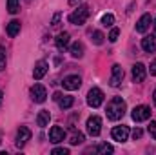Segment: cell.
<instances>
[{
  "instance_id": "obj_26",
  "label": "cell",
  "mask_w": 156,
  "mask_h": 155,
  "mask_svg": "<svg viewBox=\"0 0 156 155\" xmlns=\"http://www.w3.org/2000/svg\"><path fill=\"white\" fill-rule=\"evenodd\" d=\"M118 35H120V29H118V28H113V29H111V33H109V37H107L109 42H116Z\"/></svg>"
},
{
  "instance_id": "obj_8",
  "label": "cell",
  "mask_w": 156,
  "mask_h": 155,
  "mask_svg": "<svg viewBox=\"0 0 156 155\" xmlns=\"http://www.w3.org/2000/svg\"><path fill=\"white\" fill-rule=\"evenodd\" d=\"M122 80H123V68H122L120 64H115V66H113L111 78H109V84H111L113 88H118V86L122 84Z\"/></svg>"
},
{
  "instance_id": "obj_20",
  "label": "cell",
  "mask_w": 156,
  "mask_h": 155,
  "mask_svg": "<svg viewBox=\"0 0 156 155\" xmlns=\"http://www.w3.org/2000/svg\"><path fill=\"white\" fill-rule=\"evenodd\" d=\"M58 104H60V108H62V110H69V108L75 104V99L67 95V97H62V99L58 100Z\"/></svg>"
},
{
  "instance_id": "obj_35",
  "label": "cell",
  "mask_w": 156,
  "mask_h": 155,
  "mask_svg": "<svg viewBox=\"0 0 156 155\" xmlns=\"http://www.w3.org/2000/svg\"><path fill=\"white\" fill-rule=\"evenodd\" d=\"M153 100H154V106H156V91H154V95H153Z\"/></svg>"
},
{
  "instance_id": "obj_9",
  "label": "cell",
  "mask_w": 156,
  "mask_h": 155,
  "mask_svg": "<svg viewBox=\"0 0 156 155\" xmlns=\"http://www.w3.org/2000/svg\"><path fill=\"white\" fill-rule=\"evenodd\" d=\"M64 139H66V130H64V128L53 126V128L49 130V141H51L53 144H58V142H62Z\"/></svg>"
},
{
  "instance_id": "obj_18",
  "label": "cell",
  "mask_w": 156,
  "mask_h": 155,
  "mask_svg": "<svg viewBox=\"0 0 156 155\" xmlns=\"http://www.w3.org/2000/svg\"><path fill=\"white\" fill-rule=\"evenodd\" d=\"M5 31H7L9 37H16V35L20 33V20H11V22L7 24Z\"/></svg>"
},
{
  "instance_id": "obj_21",
  "label": "cell",
  "mask_w": 156,
  "mask_h": 155,
  "mask_svg": "<svg viewBox=\"0 0 156 155\" xmlns=\"http://www.w3.org/2000/svg\"><path fill=\"white\" fill-rule=\"evenodd\" d=\"M113 152H115V148H113L111 144H107V142H104V144H98V146H96V153L107 155V153H113Z\"/></svg>"
},
{
  "instance_id": "obj_33",
  "label": "cell",
  "mask_w": 156,
  "mask_h": 155,
  "mask_svg": "<svg viewBox=\"0 0 156 155\" xmlns=\"http://www.w3.org/2000/svg\"><path fill=\"white\" fill-rule=\"evenodd\" d=\"M53 99H55V100H60V99H62V95H60V93H55V95H53Z\"/></svg>"
},
{
  "instance_id": "obj_28",
  "label": "cell",
  "mask_w": 156,
  "mask_h": 155,
  "mask_svg": "<svg viewBox=\"0 0 156 155\" xmlns=\"http://www.w3.org/2000/svg\"><path fill=\"white\" fill-rule=\"evenodd\" d=\"M147 130H149L151 137L156 141V120H151V124H149V128H147Z\"/></svg>"
},
{
  "instance_id": "obj_19",
  "label": "cell",
  "mask_w": 156,
  "mask_h": 155,
  "mask_svg": "<svg viewBox=\"0 0 156 155\" xmlns=\"http://www.w3.org/2000/svg\"><path fill=\"white\" fill-rule=\"evenodd\" d=\"M71 55H73L75 59H82V57H83V44H82V42H75V44L71 46Z\"/></svg>"
},
{
  "instance_id": "obj_15",
  "label": "cell",
  "mask_w": 156,
  "mask_h": 155,
  "mask_svg": "<svg viewBox=\"0 0 156 155\" xmlns=\"http://www.w3.org/2000/svg\"><path fill=\"white\" fill-rule=\"evenodd\" d=\"M47 70H49L47 62H45V60H38V62L35 64V70H33V78H35V80H40V78L47 73Z\"/></svg>"
},
{
  "instance_id": "obj_30",
  "label": "cell",
  "mask_w": 156,
  "mask_h": 155,
  "mask_svg": "<svg viewBox=\"0 0 156 155\" xmlns=\"http://www.w3.org/2000/svg\"><path fill=\"white\" fill-rule=\"evenodd\" d=\"M60 17H62L60 13H56V15L53 17V20H51V26H53V28H56V26H58V22H60Z\"/></svg>"
},
{
  "instance_id": "obj_16",
  "label": "cell",
  "mask_w": 156,
  "mask_h": 155,
  "mask_svg": "<svg viewBox=\"0 0 156 155\" xmlns=\"http://www.w3.org/2000/svg\"><path fill=\"white\" fill-rule=\"evenodd\" d=\"M55 44H56V47H58L60 51H66V49L69 47V33H66V31L58 33V37L55 39Z\"/></svg>"
},
{
  "instance_id": "obj_4",
  "label": "cell",
  "mask_w": 156,
  "mask_h": 155,
  "mask_svg": "<svg viewBox=\"0 0 156 155\" xmlns=\"http://www.w3.org/2000/svg\"><path fill=\"white\" fill-rule=\"evenodd\" d=\"M100 131H102V119L96 117V115L89 117V119H87V133H89L91 137H98Z\"/></svg>"
},
{
  "instance_id": "obj_22",
  "label": "cell",
  "mask_w": 156,
  "mask_h": 155,
  "mask_svg": "<svg viewBox=\"0 0 156 155\" xmlns=\"http://www.w3.org/2000/svg\"><path fill=\"white\" fill-rule=\"evenodd\" d=\"M18 9H20V4H18V0H7V11H9L11 15L18 13Z\"/></svg>"
},
{
  "instance_id": "obj_25",
  "label": "cell",
  "mask_w": 156,
  "mask_h": 155,
  "mask_svg": "<svg viewBox=\"0 0 156 155\" xmlns=\"http://www.w3.org/2000/svg\"><path fill=\"white\" fill-rule=\"evenodd\" d=\"M73 146H76V144H82L83 142V135L82 133H73V137H71V141H69Z\"/></svg>"
},
{
  "instance_id": "obj_17",
  "label": "cell",
  "mask_w": 156,
  "mask_h": 155,
  "mask_svg": "<svg viewBox=\"0 0 156 155\" xmlns=\"http://www.w3.org/2000/svg\"><path fill=\"white\" fill-rule=\"evenodd\" d=\"M49 120H51V113H49L47 110L38 112V115H37V124H38L40 128H45V126L49 124Z\"/></svg>"
},
{
  "instance_id": "obj_32",
  "label": "cell",
  "mask_w": 156,
  "mask_h": 155,
  "mask_svg": "<svg viewBox=\"0 0 156 155\" xmlns=\"http://www.w3.org/2000/svg\"><path fill=\"white\" fill-rule=\"evenodd\" d=\"M151 75H154L156 77V59L151 62Z\"/></svg>"
},
{
  "instance_id": "obj_34",
  "label": "cell",
  "mask_w": 156,
  "mask_h": 155,
  "mask_svg": "<svg viewBox=\"0 0 156 155\" xmlns=\"http://www.w3.org/2000/svg\"><path fill=\"white\" fill-rule=\"evenodd\" d=\"M76 2H78V0H69V4H71V6H75Z\"/></svg>"
},
{
  "instance_id": "obj_1",
  "label": "cell",
  "mask_w": 156,
  "mask_h": 155,
  "mask_svg": "<svg viewBox=\"0 0 156 155\" xmlns=\"http://www.w3.org/2000/svg\"><path fill=\"white\" fill-rule=\"evenodd\" d=\"M125 110H127L125 100L122 97H115L107 104V119L109 120H118V119H122L125 115Z\"/></svg>"
},
{
  "instance_id": "obj_36",
  "label": "cell",
  "mask_w": 156,
  "mask_h": 155,
  "mask_svg": "<svg viewBox=\"0 0 156 155\" xmlns=\"http://www.w3.org/2000/svg\"><path fill=\"white\" fill-rule=\"evenodd\" d=\"M2 97H4V93H2V91H0V104H2Z\"/></svg>"
},
{
  "instance_id": "obj_2",
  "label": "cell",
  "mask_w": 156,
  "mask_h": 155,
  "mask_svg": "<svg viewBox=\"0 0 156 155\" xmlns=\"http://www.w3.org/2000/svg\"><path fill=\"white\" fill-rule=\"evenodd\" d=\"M87 18H89V7H87V6H80L76 11H73V13L69 15V22L75 24V26L85 24Z\"/></svg>"
},
{
  "instance_id": "obj_24",
  "label": "cell",
  "mask_w": 156,
  "mask_h": 155,
  "mask_svg": "<svg viewBox=\"0 0 156 155\" xmlns=\"http://www.w3.org/2000/svg\"><path fill=\"white\" fill-rule=\"evenodd\" d=\"M93 42H94L96 46L104 44V33H102V31H94V33H93Z\"/></svg>"
},
{
  "instance_id": "obj_31",
  "label": "cell",
  "mask_w": 156,
  "mask_h": 155,
  "mask_svg": "<svg viewBox=\"0 0 156 155\" xmlns=\"http://www.w3.org/2000/svg\"><path fill=\"white\" fill-rule=\"evenodd\" d=\"M142 135H144V131H142V130H140V128H136V130H134V131H133V139H134V141H136V139H140V137H142Z\"/></svg>"
},
{
  "instance_id": "obj_23",
  "label": "cell",
  "mask_w": 156,
  "mask_h": 155,
  "mask_svg": "<svg viewBox=\"0 0 156 155\" xmlns=\"http://www.w3.org/2000/svg\"><path fill=\"white\" fill-rule=\"evenodd\" d=\"M102 24H104L105 28H111V26L115 24V15H111V13H105V15L102 17Z\"/></svg>"
},
{
  "instance_id": "obj_12",
  "label": "cell",
  "mask_w": 156,
  "mask_h": 155,
  "mask_svg": "<svg viewBox=\"0 0 156 155\" xmlns=\"http://www.w3.org/2000/svg\"><path fill=\"white\" fill-rule=\"evenodd\" d=\"M111 135H113L115 141L123 142V141H127V137H129V128H127V126H116V128H113Z\"/></svg>"
},
{
  "instance_id": "obj_13",
  "label": "cell",
  "mask_w": 156,
  "mask_h": 155,
  "mask_svg": "<svg viewBox=\"0 0 156 155\" xmlns=\"http://www.w3.org/2000/svg\"><path fill=\"white\" fill-rule=\"evenodd\" d=\"M142 49L147 53H154L156 51V35H147L142 39Z\"/></svg>"
},
{
  "instance_id": "obj_37",
  "label": "cell",
  "mask_w": 156,
  "mask_h": 155,
  "mask_svg": "<svg viewBox=\"0 0 156 155\" xmlns=\"http://www.w3.org/2000/svg\"><path fill=\"white\" fill-rule=\"evenodd\" d=\"M154 29H156V18H154Z\"/></svg>"
},
{
  "instance_id": "obj_27",
  "label": "cell",
  "mask_w": 156,
  "mask_h": 155,
  "mask_svg": "<svg viewBox=\"0 0 156 155\" xmlns=\"http://www.w3.org/2000/svg\"><path fill=\"white\" fill-rule=\"evenodd\" d=\"M5 68V49L0 47V71Z\"/></svg>"
},
{
  "instance_id": "obj_11",
  "label": "cell",
  "mask_w": 156,
  "mask_h": 155,
  "mask_svg": "<svg viewBox=\"0 0 156 155\" xmlns=\"http://www.w3.org/2000/svg\"><path fill=\"white\" fill-rule=\"evenodd\" d=\"M147 75V68L142 64V62H136L134 66H133V80L134 82H142L144 78Z\"/></svg>"
},
{
  "instance_id": "obj_7",
  "label": "cell",
  "mask_w": 156,
  "mask_h": 155,
  "mask_svg": "<svg viewBox=\"0 0 156 155\" xmlns=\"http://www.w3.org/2000/svg\"><path fill=\"white\" fill-rule=\"evenodd\" d=\"M29 139H31V130L26 128V126H20V130L16 131V142H15V144H16L18 148H24Z\"/></svg>"
},
{
  "instance_id": "obj_29",
  "label": "cell",
  "mask_w": 156,
  "mask_h": 155,
  "mask_svg": "<svg viewBox=\"0 0 156 155\" xmlns=\"http://www.w3.org/2000/svg\"><path fill=\"white\" fill-rule=\"evenodd\" d=\"M67 153H69L67 148H55L53 150V155H67Z\"/></svg>"
},
{
  "instance_id": "obj_14",
  "label": "cell",
  "mask_w": 156,
  "mask_h": 155,
  "mask_svg": "<svg viewBox=\"0 0 156 155\" xmlns=\"http://www.w3.org/2000/svg\"><path fill=\"white\" fill-rule=\"evenodd\" d=\"M151 22H153V18H151V15H149V13L142 15V17H140V20L136 22V31H138V33H145V31L149 29Z\"/></svg>"
},
{
  "instance_id": "obj_10",
  "label": "cell",
  "mask_w": 156,
  "mask_h": 155,
  "mask_svg": "<svg viewBox=\"0 0 156 155\" xmlns=\"http://www.w3.org/2000/svg\"><path fill=\"white\" fill-rule=\"evenodd\" d=\"M62 86H64L66 89H69V91H75V89H78V88L82 86V78L78 77V75H69V77L64 78Z\"/></svg>"
},
{
  "instance_id": "obj_6",
  "label": "cell",
  "mask_w": 156,
  "mask_h": 155,
  "mask_svg": "<svg viewBox=\"0 0 156 155\" xmlns=\"http://www.w3.org/2000/svg\"><path fill=\"white\" fill-rule=\"evenodd\" d=\"M31 99L35 100V102H45V99H47V91H45V88L42 86V84H35L33 88H31Z\"/></svg>"
},
{
  "instance_id": "obj_3",
  "label": "cell",
  "mask_w": 156,
  "mask_h": 155,
  "mask_svg": "<svg viewBox=\"0 0 156 155\" xmlns=\"http://www.w3.org/2000/svg\"><path fill=\"white\" fill-rule=\"evenodd\" d=\"M104 102V91L100 88H91L87 93V104L91 108H100Z\"/></svg>"
},
{
  "instance_id": "obj_5",
  "label": "cell",
  "mask_w": 156,
  "mask_h": 155,
  "mask_svg": "<svg viewBox=\"0 0 156 155\" xmlns=\"http://www.w3.org/2000/svg\"><path fill=\"white\" fill-rule=\"evenodd\" d=\"M133 120L134 122H144V120H147L149 117H151V108L149 106H136L134 110H133Z\"/></svg>"
}]
</instances>
